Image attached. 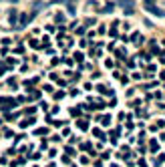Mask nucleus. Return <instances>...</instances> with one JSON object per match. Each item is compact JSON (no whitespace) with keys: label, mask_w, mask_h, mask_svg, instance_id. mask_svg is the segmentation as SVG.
<instances>
[{"label":"nucleus","mask_w":165,"mask_h":167,"mask_svg":"<svg viewBox=\"0 0 165 167\" xmlns=\"http://www.w3.org/2000/svg\"><path fill=\"white\" fill-rule=\"evenodd\" d=\"M26 24H28V14L22 12V14H20V18H18V30H22Z\"/></svg>","instance_id":"7ed1b4c3"},{"label":"nucleus","mask_w":165,"mask_h":167,"mask_svg":"<svg viewBox=\"0 0 165 167\" xmlns=\"http://www.w3.org/2000/svg\"><path fill=\"white\" fill-rule=\"evenodd\" d=\"M95 135H97L99 139H103V131H101V129H95Z\"/></svg>","instance_id":"9d476101"},{"label":"nucleus","mask_w":165,"mask_h":167,"mask_svg":"<svg viewBox=\"0 0 165 167\" xmlns=\"http://www.w3.org/2000/svg\"><path fill=\"white\" fill-rule=\"evenodd\" d=\"M32 123H34V117H30V121H28V119H26V121H22L20 127H28V125H32Z\"/></svg>","instance_id":"20e7f679"},{"label":"nucleus","mask_w":165,"mask_h":167,"mask_svg":"<svg viewBox=\"0 0 165 167\" xmlns=\"http://www.w3.org/2000/svg\"><path fill=\"white\" fill-rule=\"evenodd\" d=\"M113 8H115V4H107V6L103 8V12H113Z\"/></svg>","instance_id":"39448f33"},{"label":"nucleus","mask_w":165,"mask_h":167,"mask_svg":"<svg viewBox=\"0 0 165 167\" xmlns=\"http://www.w3.org/2000/svg\"><path fill=\"white\" fill-rule=\"evenodd\" d=\"M101 121H103V125H109V123H111V117H109V115H105Z\"/></svg>","instance_id":"423d86ee"},{"label":"nucleus","mask_w":165,"mask_h":167,"mask_svg":"<svg viewBox=\"0 0 165 167\" xmlns=\"http://www.w3.org/2000/svg\"><path fill=\"white\" fill-rule=\"evenodd\" d=\"M139 38H141V34H139V32H135V34H133V36H131V40H133V42H137V40H139Z\"/></svg>","instance_id":"6e6552de"},{"label":"nucleus","mask_w":165,"mask_h":167,"mask_svg":"<svg viewBox=\"0 0 165 167\" xmlns=\"http://www.w3.org/2000/svg\"><path fill=\"white\" fill-rule=\"evenodd\" d=\"M8 20H10V24L18 30V12L16 10H10V16H8Z\"/></svg>","instance_id":"f03ea898"},{"label":"nucleus","mask_w":165,"mask_h":167,"mask_svg":"<svg viewBox=\"0 0 165 167\" xmlns=\"http://www.w3.org/2000/svg\"><path fill=\"white\" fill-rule=\"evenodd\" d=\"M143 6H145L151 14H155V16H165V12H161V10L155 6V0H143Z\"/></svg>","instance_id":"f257e3e1"},{"label":"nucleus","mask_w":165,"mask_h":167,"mask_svg":"<svg viewBox=\"0 0 165 167\" xmlns=\"http://www.w3.org/2000/svg\"><path fill=\"white\" fill-rule=\"evenodd\" d=\"M149 147H151V151H157V141H151Z\"/></svg>","instance_id":"1a4fd4ad"},{"label":"nucleus","mask_w":165,"mask_h":167,"mask_svg":"<svg viewBox=\"0 0 165 167\" xmlns=\"http://www.w3.org/2000/svg\"><path fill=\"white\" fill-rule=\"evenodd\" d=\"M161 77H163V79H165V73H163V75H161Z\"/></svg>","instance_id":"9b49d317"},{"label":"nucleus","mask_w":165,"mask_h":167,"mask_svg":"<svg viewBox=\"0 0 165 167\" xmlns=\"http://www.w3.org/2000/svg\"><path fill=\"white\" fill-rule=\"evenodd\" d=\"M30 97H32V99H38L40 93H38V91H30Z\"/></svg>","instance_id":"0eeeda50"}]
</instances>
